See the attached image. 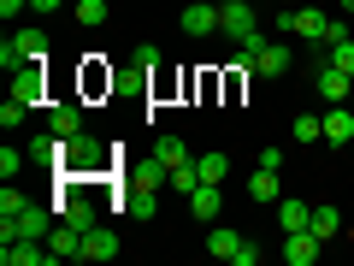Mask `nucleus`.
Here are the masks:
<instances>
[{
	"mask_svg": "<svg viewBox=\"0 0 354 266\" xmlns=\"http://www.w3.org/2000/svg\"><path fill=\"white\" fill-rule=\"evenodd\" d=\"M30 60H48V30H36V24L12 30V36L0 42V65H6V71H18V65H30Z\"/></svg>",
	"mask_w": 354,
	"mask_h": 266,
	"instance_id": "1",
	"label": "nucleus"
},
{
	"mask_svg": "<svg viewBox=\"0 0 354 266\" xmlns=\"http://www.w3.org/2000/svg\"><path fill=\"white\" fill-rule=\"evenodd\" d=\"M53 219H59V207H36V202H30L24 207V213H18V219H0V242H12V237H53Z\"/></svg>",
	"mask_w": 354,
	"mask_h": 266,
	"instance_id": "2",
	"label": "nucleus"
},
{
	"mask_svg": "<svg viewBox=\"0 0 354 266\" xmlns=\"http://www.w3.org/2000/svg\"><path fill=\"white\" fill-rule=\"evenodd\" d=\"M118 207H124V213H136V219H153V213H160V184H153V177H142V172H130V184L118 190Z\"/></svg>",
	"mask_w": 354,
	"mask_h": 266,
	"instance_id": "3",
	"label": "nucleus"
},
{
	"mask_svg": "<svg viewBox=\"0 0 354 266\" xmlns=\"http://www.w3.org/2000/svg\"><path fill=\"white\" fill-rule=\"evenodd\" d=\"M0 260H6V266H59V260H53V249H48V242H36V237L0 242Z\"/></svg>",
	"mask_w": 354,
	"mask_h": 266,
	"instance_id": "4",
	"label": "nucleus"
},
{
	"mask_svg": "<svg viewBox=\"0 0 354 266\" xmlns=\"http://www.w3.org/2000/svg\"><path fill=\"white\" fill-rule=\"evenodd\" d=\"M313 89H319V101H330V107H337V101H348V95H354V77L348 71H342V65H319V71H313Z\"/></svg>",
	"mask_w": 354,
	"mask_h": 266,
	"instance_id": "5",
	"label": "nucleus"
},
{
	"mask_svg": "<svg viewBox=\"0 0 354 266\" xmlns=\"http://www.w3.org/2000/svg\"><path fill=\"white\" fill-rule=\"evenodd\" d=\"M41 89H48V71H41V60H30V65H18V71H12V101L41 107Z\"/></svg>",
	"mask_w": 354,
	"mask_h": 266,
	"instance_id": "6",
	"label": "nucleus"
},
{
	"mask_svg": "<svg viewBox=\"0 0 354 266\" xmlns=\"http://www.w3.org/2000/svg\"><path fill=\"white\" fill-rule=\"evenodd\" d=\"M101 142H95V136H88V130H77V136H71V154H65V172H101Z\"/></svg>",
	"mask_w": 354,
	"mask_h": 266,
	"instance_id": "7",
	"label": "nucleus"
},
{
	"mask_svg": "<svg viewBox=\"0 0 354 266\" xmlns=\"http://www.w3.org/2000/svg\"><path fill=\"white\" fill-rule=\"evenodd\" d=\"M189 213L201 219V225H218V213H225V190H218V184H195V190H189Z\"/></svg>",
	"mask_w": 354,
	"mask_h": 266,
	"instance_id": "8",
	"label": "nucleus"
},
{
	"mask_svg": "<svg viewBox=\"0 0 354 266\" xmlns=\"http://www.w3.org/2000/svg\"><path fill=\"white\" fill-rule=\"evenodd\" d=\"M319 249H325V242H319L313 231H283V260L290 266H313Z\"/></svg>",
	"mask_w": 354,
	"mask_h": 266,
	"instance_id": "9",
	"label": "nucleus"
},
{
	"mask_svg": "<svg viewBox=\"0 0 354 266\" xmlns=\"http://www.w3.org/2000/svg\"><path fill=\"white\" fill-rule=\"evenodd\" d=\"M48 130H59V136H77V130H88L83 101H53V107H48Z\"/></svg>",
	"mask_w": 354,
	"mask_h": 266,
	"instance_id": "10",
	"label": "nucleus"
},
{
	"mask_svg": "<svg viewBox=\"0 0 354 266\" xmlns=\"http://www.w3.org/2000/svg\"><path fill=\"white\" fill-rule=\"evenodd\" d=\"M183 30H189V36H213V30H218V0H195V6H183Z\"/></svg>",
	"mask_w": 354,
	"mask_h": 266,
	"instance_id": "11",
	"label": "nucleus"
},
{
	"mask_svg": "<svg viewBox=\"0 0 354 266\" xmlns=\"http://www.w3.org/2000/svg\"><path fill=\"white\" fill-rule=\"evenodd\" d=\"M290 65H295V53L283 48V42H266V48L254 53V71H260V77H283Z\"/></svg>",
	"mask_w": 354,
	"mask_h": 266,
	"instance_id": "12",
	"label": "nucleus"
},
{
	"mask_svg": "<svg viewBox=\"0 0 354 266\" xmlns=\"http://www.w3.org/2000/svg\"><path fill=\"white\" fill-rule=\"evenodd\" d=\"M48 249H53V260H83V231L77 225H53V237H48Z\"/></svg>",
	"mask_w": 354,
	"mask_h": 266,
	"instance_id": "13",
	"label": "nucleus"
},
{
	"mask_svg": "<svg viewBox=\"0 0 354 266\" xmlns=\"http://www.w3.org/2000/svg\"><path fill=\"white\" fill-rule=\"evenodd\" d=\"M248 237H236L230 225H207V254H218V260H236V249Z\"/></svg>",
	"mask_w": 354,
	"mask_h": 266,
	"instance_id": "14",
	"label": "nucleus"
},
{
	"mask_svg": "<svg viewBox=\"0 0 354 266\" xmlns=\"http://www.w3.org/2000/svg\"><path fill=\"white\" fill-rule=\"evenodd\" d=\"M278 225H283V231H307V225H313V202L283 195V202H278Z\"/></svg>",
	"mask_w": 354,
	"mask_h": 266,
	"instance_id": "15",
	"label": "nucleus"
},
{
	"mask_svg": "<svg viewBox=\"0 0 354 266\" xmlns=\"http://www.w3.org/2000/svg\"><path fill=\"white\" fill-rule=\"evenodd\" d=\"M325 142H337V148H342V142H354V113H348L342 101L325 113Z\"/></svg>",
	"mask_w": 354,
	"mask_h": 266,
	"instance_id": "16",
	"label": "nucleus"
},
{
	"mask_svg": "<svg viewBox=\"0 0 354 266\" xmlns=\"http://www.w3.org/2000/svg\"><path fill=\"white\" fill-rule=\"evenodd\" d=\"M113 254H118V237H113L106 225H95V231L83 237V260H113Z\"/></svg>",
	"mask_w": 354,
	"mask_h": 266,
	"instance_id": "17",
	"label": "nucleus"
},
{
	"mask_svg": "<svg viewBox=\"0 0 354 266\" xmlns=\"http://www.w3.org/2000/svg\"><path fill=\"white\" fill-rule=\"evenodd\" d=\"M153 160H160V166H171V172H177V166H183V160H195V154L183 148V136H153Z\"/></svg>",
	"mask_w": 354,
	"mask_h": 266,
	"instance_id": "18",
	"label": "nucleus"
},
{
	"mask_svg": "<svg viewBox=\"0 0 354 266\" xmlns=\"http://www.w3.org/2000/svg\"><path fill=\"white\" fill-rule=\"evenodd\" d=\"M195 166H201V184H225L230 177V154H195Z\"/></svg>",
	"mask_w": 354,
	"mask_h": 266,
	"instance_id": "19",
	"label": "nucleus"
},
{
	"mask_svg": "<svg viewBox=\"0 0 354 266\" xmlns=\"http://www.w3.org/2000/svg\"><path fill=\"white\" fill-rule=\"evenodd\" d=\"M307 231H313L319 242H330L342 231V213H337V207H313V225H307Z\"/></svg>",
	"mask_w": 354,
	"mask_h": 266,
	"instance_id": "20",
	"label": "nucleus"
},
{
	"mask_svg": "<svg viewBox=\"0 0 354 266\" xmlns=\"http://www.w3.org/2000/svg\"><path fill=\"white\" fill-rule=\"evenodd\" d=\"M248 195H254V202H278V172L254 166V177H248Z\"/></svg>",
	"mask_w": 354,
	"mask_h": 266,
	"instance_id": "21",
	"label": "nucleus"
},
{
	"mask_svg": "<svg viewBox=\"0 0 354 266\" xmlns=\"http://www.w3.org/2000/svg\"><path fill=\"white\" fill-rule=\"evenodd\" d=\"M71 12H77V24H83V30H101L106 24V0H77Z\"/></svg>",
	"mask_w": 354,
	"mask_h": 266,
	"instance_id": "22",
	"label": "nucleus"
},
{
	"mask_svg": "<svg viewBox=\"0 0 354 266\" xmlns=\"http://www.w3.org/2000/svg\"><path fill=\"white\" fill-rule=\"evenodd\" d=\"M24 166H30V148H0V177H6V184H18Z\"/></svg>",
	"mask_w": 354,
	"mask_h": 266,
	"instance_id": "23",
	"label": "nucleus"
},
{
	"mask_svg": "<svg viewBox=\"0 0 354 266\" xmlns=\"http://www.w3.org/2000/svg\"><path fill=\"white\" fill-rule=\"evenodd\" d=\"M65 225H77V231L88 237V231L101 225V219H95V207H88V202H71V207H65Z\"/></svg>",
	"mask_w": 354,
	"mask_h": 266,
	"instance_id": "24",
	"label": "nucleus"
},
{
	"mask_svg": "<svg viewBox=\"0 0 354 266\" xmlns=\"http://www.w3.org/2000/svg\"><path fill=\"white\" fill-rule=\"evenodd\" d=\"M325 136V118L319 113H295V142H319Z\"/></svg>",
	"mask_w": 354,
	"mask_h": 266,
	"instance_id": "25",
	"label": "nucleus"
},
{
	"mask_svg": "<svg viewBox=\"0 0 354 266\" xmlns=\"http://www.w3.org/2000/svg\"><path fill=\"white\" fill-rule=\"evenodd\" d=\"M24 195H18V184H6V190H0V219H18V213H24Z\"/></svg>",
	"mask_w": 354,
	"mask_h": 266,
	"instance_id": "26",
	"label": "nucleus"
},
{
	"mask_svg": "<svg viewBox=\"0 0 354 266\" xmlns=\"http://www.w3.org/2000/svg\"><path fill=\"white\" fill-rule=\"evenodd\" d=\"M325 60H330V65H342V71L354 77V42H348V36H342V42H330V53H325Z\"/></svg>",
	"mask_w": 354,
	"mask_h": 266,
	"instance_id": "27",
	"label": "nucleus"
},
{
	"mask_svg": "<svg viewBox=\"0 0 354 266\" xmlns=\"http://www.w3.org/2000/svg\"><path fill=\"white\" fill-rule=\"evenodd\" d=\"M24 118H30V107H24V101H12V95L0 101V125H6V130H12V125H24Z\"/></svg>",
	"mask_w": 354,
	"mask_h": 266,
	"instance_id": "28",
	"label": "nucleus"
},
{
	"mask_svg": "<svg viewBox=\"0 0 354 266\" xmlns=\"http://www.w3.org/2000/svg\"><path fill=\"white\" fill-rule=\"evenodd\" d=\"M136 65L142 71H160V48H136Z\"/></svg>",
	"mask_w": 354,
	"mask_h": 266,
	"instance_id": "29",
	"label": "nucleus"
},
{
	"mask_svg": "<svg viewBox=\"0 0 354 266\" xmlns=\"http://www.w3.org/2000/svg\"><path fill=\"white\" fill-rule=\"evenodd\" d=\"M260 166L266 172H283V148H260Z\"/></svg>",
	"mask_w": 354,
	"mask_h": 266,
	"instance_id": "30",
	"label": "nucleus"
},
{
	"mask_svg": "<svg viewBox=\"0 0 354 266\" xmlns=\"http://www.w3.org/2000/svg\"><path fill=\"white\" fill-rule=\"evenodd\" d=\"M230 266H260V249H254V242H242V249H236V260H230Z\"/></svg>",
	"mask_w": 354,
	"mask_h": 266,
	"instance_id": "31",
	"label": "nucleus"
},
{
	"mask_svg": "<svg viewBox=\"0 0 354 266\" xmlns=\"http://www.w3.org/2000/svg\"><path fill=\"white\" fill-rule=\"evenodd\" d=\"M0 12H6V18H18V12H30V0H0Z\"/></svg>",
	"mask_w": 354,
	"mask_h": 266,
	"instance_id": "32",
	"label": "nucleus"
},
{
	"mask_svg": "<svg viewBox=\"0 0 354 266\" xmlns=\"http://www.w3.org/2000/svg\"><path fill=\"white\" fill-rule=\"evenodd\" d=\"M65 0H30V12H59Z\"/></svg>",
	"mask_w": 354,
	"mask_h": 266,
	"instance_id": "33",
	"label": "nucleus"
},
{
	"mask_svg": "<svg viewBox=\"0 0 354 266\" xmlns=\"http://www.w3.org/2000/svg\"><path fill=\"white\" fill-rule=\"evenodd\" d=\"M283 6H301V0H283Z\"/></svg>",
	"mask_w": 354,
	"mask_h": 266,
	"instance_id": "34",
	"label": "nucleus"
},
{
	"mask_svg": "<svg viewBox=\"0 0 354 266\" xmlns=\"http://www.w3.org/2000/svg\"><path fill=\"white\" fill-rule=\"evenodd\" d=\"M342 6H348V12H354V0H342Z\"/></svg>",
	"mask_w": 354,
	"mask_h": 266,
	"instance_id": "35",
	"label": "nucleus"
}]
</instances>
